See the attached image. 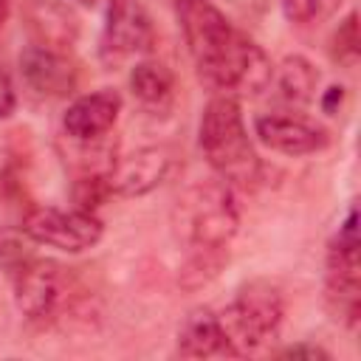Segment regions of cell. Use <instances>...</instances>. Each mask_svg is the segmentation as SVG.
Instances as JSON below:
<instances>
[{
    "mask_svg": "<svg viewBox=\"0 0 361 361\" xmlns=\"http://www.w3.org/2000/svg\"><path fill=\"white\" fill-rule=\"evenodd\" d=\"M178 25L200 79L217 90L262 93L274 79L265 51L237 31L226 14L209 0H178Z\"/></svg>",
    "mask_w": 361,
    "mask_h": 361,
    "instance_id": "obj_1",
    "label": "cell"
},
{
    "mask_svg": "<svg viewBox=\"0 0 361 361\" xmlns=\"http://www.w3.org/2000/svg\"><path fill=\"white\" fill-rule=\"evenodd\" d=\"M197 141L220 180L248 186L259 178V158L254 152L240 102L234 96L223 93L206 104L197 127Z\"/></svg>",
    "mask_w": 361,
    "mask_h": 361,
    "instance_id": "obj_2",
    "label": "cell"
},
{
    "mask_svg": "<svg viewBox=\"0 0 361 361\" xmlns=\"http://www.w3.org/2000/svg\"><path fill=\"white\" fill-rule=\"evenodd\" d=\"M175 223L180 237L192 248L223 251L237 234L240 214L226 180H206L186 189L175 206Z\"/></svg>",
    "mask_w": 361,
    "mask_h": 361,
    "instance_id": "obj_3",
    "label": "cell"
},
{
    "mask_svg": "<svg viewBox=\"0 0 361 361\" xmlns=\"http://www.w3.org/2000/svg\"><path fill=\"white\" fill-rule=\"evenodd\" d=\"M282 296L279 290L265 282L254 279L245 282L234 302L217 313L223 341H226V355H248L259 344H265L271 336H276L282 324Z\"/></svg>",
    "mask_w": 361,
    "mask_h": 361,
    "instance_id": "obj_4",
    "label": "cell"
},
{
    "mask_svg": "<svg viewBox=\"0 0 361 361\" xmlns=\"http://www.w3.org/2000/svg\"><path fill=\"white\" fill-rule=\"evenodd\" d=\"M23 228L31 234L37 245H51L59 251H85L102 240V220L96 212L85 209H56V206H37L25 214Z\"/></svg>",
    "mask_w": 361,
    "mask_h": 361,
    "instance_id": "obj_5",
    "label": "cell"
},
{
    "mask_svg": "<svg viewBox=\"0 0 361 361\" xmlns=\"http://www.w3.org/2000/svg\"><path fill=\"white\" fill-rule=\"evenodd\" d=\"M71 299V276L54 259H34L14 276V302L34 322L54 319Z\"/></svg>",
    "mask_w": 361,
    "mask_h": 361,
    "instance_id": "obj_6",
    "label": "cell"
},
{
    "mask_svg": "<svg viewBox=\"0 0 361 361\" xmlns=\"http://www.w3.org/2000/svg\"><path fill=\"white\" fill-rule=\"evenodd\" d=\"M102 54L107 59H121L141 54L152 45V20L141 0H110L102 28Z\"/></svg>",
    "mask_w": 361,
    "mask_h": 361,
    "instance_id": "obj_7",
    "label": "cell"
},
{
    "mask_svg": "<svg viewBox=\"0 0 361 361\" xmlns=\"http://www.w3.org/2000/svg\"><path fill=\"white\" fill-rule=\"evenodd\" d=\"M172 166V155L164 147H141L121 161L113 164V169L104 175L110 195L118 197H141L149 195L155 186L164 183L166 172Z\"/></svg>",
    "mask_w": 361,
    "mask_h": 361,
    "instance_id": "obj_8",
    "label": "cell"
},
{
    "mask_svg": "<svg viewBox=\"0 0 361 361\" xmlns=\"http://www.w3.org/2000/svg\"><path fill=\"white\" fill-rule=\"evenodd\" d=\"M254 133L268 149L282 152V155H293V158L296 155H310V152H316L327 144V133L319 124H313L302 116H290V113L257 116Z\"/></svg>",
    "mask_w": 361,
    "mask_h": 361,
    "instance_id": "obj_9",
    "label": "cell"
},
{
    "mask_svg": "<svg viewBox=\"0 0 361 361\" xmlns=\"http://www.w3.org/2000/svg\"><path fill=\"white\" fill-rule=\"evenodd\" d=\"M121 113V96L113 87H102L73 99L62 116V127L76 141H96L102 138Z\"/></svg>",
    "mask_w": 361,
    "mask_h": 361,
    "instance_id": "obj_10",
    "label": "cell"
},
{
    "mask_svg": "<svg viewBox=\"0 0 361 361\" xmlns=\"http://www.w3.org/2000/svg\"><path fill=\"white\" fill-rule=\"evenodd\" d=\"M20 73L28 87H34L39 96H68L76 90V68L73 62L51 48L28 45L20 54Z\"/></svg>",
    "mask_w": 361,
    "mask_h": 361,
    "instance_id": "obj_11",
    "label": "cell"
},
{
    "mask_svg": "<svg viewBox=\"0 0 361 361\" xmlns=\"http://www.w3.org/2000/svg\"><path fill=\"white\" fill-rule=\"evenodd\" d=\"M25 23L37 45L65 54L79 37V17L62 0H28Z\"/></svg>",
    "mask_w": 361,
    "mask_h": 361,
    "instance_id": "obj_12",
    "label": "cell"
},
{
    "mask_svg": "<svg viewBox=\"0 0 361 361\" xmlns=\"http://www.w3.org/2000/svg\"><path fill=\"white\" fill-rule=\"evenodd\" d=\"M226 353L220 319L212 307H195L186 313L178 330V355L183 358H209Z\"/></svg>",
    "mask_w": 361,
    "mask_h": 361,
    "instance_id": "obj_13",
    "label": "cell"
},
{
    "mask_svg": "<svg viewBox=\"0 0 361 361\" xmlns=\"http://www.w3.org/2000/svg\"><path fill=\"white\" fill-rule=\"evenodd\" d=\"M279 99L293 104V107H305L316 99V87H319V71L299 54L285 56L279 62V68H274V79Z\"/></svg>",
    "mask_w": 361,
    "mask_h": 361,
    "instance_id": "obj_14",
    "label": "cell"
},
{
    "mask_svg": "<svg viewBox=\"0 0 361 361\" xmlns=\"http://www.w3.org/2000/svg\"><path fill=\"white\" fill-rule=\"evenodd\" d=\"M172 87H175V79L164 62L144 59L130 71V90L144 104H164L172 96Z\"/></svg>",
    "mask_w": 361,
    "mask_h": 361,
    "instance_id": "obj_15",
    "label": "cell"
},
{
    "mask_svg": "<svg viewBox=\"0 0 361 361\" xmlns=\"http://www.w3.org/2000/svg\"><path fill=\"white\" fill-rule=\"evenodd\" d=\"M34 240L31 234L20 226H0V271H6L11 279L25 271L34 259H37V251H34Z\"/></svg>",
    "mask_w": 361,
    "mask_h": 361,
    "instance_id": "obj_16",
    "label": "cell"
},
{
    "mask_svg": "<svg viewBox=\"0 0 361 361\" xmlns=\"http://www.w3.org/2000/svg\"><path fill=\"white\" fill-rule=\"evenodd\" d=\"M333 51H336V59L355 62V56H358V17H355V11H350L338 23V31L333 37Z\"/></svg>",
    "mask_w": 361,
    "mask_h": 361,
    "instance_id": "obj_17",
    "label": "cell"
},
{
    "mask_svg": "<svg viewBox=\"0 0 361 361\" xmlns=\"http://www.w3.org/2000/svg\"><path fill=\"white\" fill-rule=\"evenodd\" d=\"M107 195H110V189H107V180L93 175V178H82V180L76 183L73 200H76V209H85V212H96Z\"/></svg>",
    "mask_w": 361,
    "mask_h": 361,
    "instance_id": "obj_18",
    "label": "cell"
},
{
    "mask_svg": "<svg viewBox=\"0 0 361 361\" xmlns=\"http://www.w3.org/2000/svg\"><path fill=\"white\" fill-rule=\"evenodd\" d=\"M319 3L322 0H282V8L290 23H307L319 11Z\"/></svg>",
    "mask_w": 361,
    "mask_h": 361,
    "instance_id": "obj_19",
    "label": "cell"
},
{
    "mask_svg": "<svg viewBox=\"0 0 361 361\" xmlns=\"http://www.w3.org/2000/svg\"><path fill=\"white\" fill-rule=\"evenodd\" d=\"M17 107V93H14V85L8 79V73L0 68V118H8Z\"/></svg>",
    "mask_w": 361,
    "mask_h": 361,
    "instance_id": "obj_20",
    "label": "cell"
},
{
    "mask_svg": "<svg viewBox=\"0 0 361 361\" xmlns=\"http://www.w3.org/2000/svg\"><path fill=\"white\" fill-rule=\"evenodd\" d=\"M279 355H282V358H313V361H316V358H330L327 350H322L319 344H305V341H302V344H290V347H285Z\"/></svg>",
    "mask_w": 361,
    "mask_h": 361,
    "instance_id": "obj_21",
    "label": "cell"
},
{
    "mask_svg": "<svg viewBox=\"0 0 361 361\" xmlns=\"http://www.w3.org/2000/svg\"><path fill=\"white\" fill-rule=\"evenodd\" d=\"M341 99H344V87H341V85H333V87L324 90V96H322V110H324V113H338Z\"/></svg>",
    "mask_w": 361,
    "mask_h": 361,
    "instance_id": "obj_22",
    "label": "cell"
},
{
    "mask_svg": "<svg viewBox=\"0 0 361 361\" xmlns=\"http://www.w3.org/2000/svg\"><path fill=\"white\" fill-rule=\"evenodd\" d=\"M6 17H8V0H0V25L6 23Z\"/></svg>",
    "mask_w": 361,
    "mask_h": 361,
    "instance_id": "obj_23",
    "label": "cell"
}]
</instances>
